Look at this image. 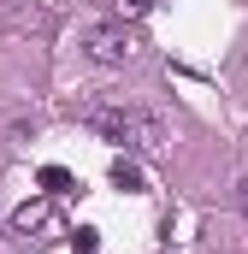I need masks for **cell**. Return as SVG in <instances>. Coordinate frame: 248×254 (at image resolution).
I'll return each instance as SVG.
<instances>
[{
    "instance_id": "obj_6",
    "label": "cell",
    "mask_w": 248,
    "mask_h": 254,
    "mask_svg": "<svg viewBox=\"0 0 248 254\" xmlns=\"http://www.w3.org/2000/svg\"><path fill=\"white\" fill-rule=\"evenodd\" d=\"M107 12L130 24V18H148V12H154V0H107Z\"/></svg>"
},
{
    "instance_id": "obj_8",
    "label": "cell",
    "mask_w": 248,
    "mask_h": 254,
    "mask_svg": "<svg viewBox=\"0 0 248 254\" xmlns=\"http://www.w3.org/2000/svg\"><path fill=\"white\" fill-rule=\"evenodd\" d=\"M237 207H243V213H248V178H243V184H237Z\"/></svg>"
},
{
    "instance_id": "obj_7",
    "label": "cell",
    "mask_w": 248,
    "mask_h": 254,
    "mask_svg": "<svg viewBox=\"0 0 248 254\" xmlns=\"http://www.w3.org/2000/svg\"><path fill=\"white\" fill-rule=\"evenodd\" d=\"M71 249H77V254H95V249H101V231H95V225H77V231H71Z\"/></svg>"
},
{
    "instance_id": "obj_3",
    "label": "cell",
    "mask_w": 248,
    "mask_h": 254,
    "mask_svg": "<svg viewBox=\"0 0 248 254\" xmlns=\"http://www.w3.org/2000/svg\"><path fill=\"white\" fill-rule=\"evenodd\" d=\"M48 219H54V195H48V201H24V207L12 213V225H18L24 237H30V231H42Z\"/></svg>"
},
{
    "instance_id": "obj_1",
    "label": "cell",
    "mask_w": 248,
    "mask_h": 254,
    "mask_svg": "<svg viewBox=\"0 0 248 254\" xmlns=\"http://www.w3.org/2000/svg\"><path fill=\"white\" fill-rule=\"evenodd\" d=\"M83 125L101 130L107 142L136 148V154H160V148H166V130H160V119H148V113H136V107H83Z\"/></svg>"
},
{
    "instance_id": "obj_4",
    "label": "cell",
    "mask_w": 248,
    "mask_h": 254,
    "mask_svg": "<svg viewBox=\"0 0 248 254\" xmlns=\"http://www.w3.org/2000/svg\"><path fill=\"white\" fill-rule=\"evenodd\" d=\"M113 184H119V190H142V166H136V160H130V154H119V160H113Z\"/></svg>"
},
{
    "instance_id": "obj_2",
    "label": "cell",
    "mask_w": 248,
    "mask_h": 254,
    "mask_svg": "<svg viewBox=\"0 0 248 254\" xmlns=\"http://www.w3.org/2000/svg\"><path fill=\"white\" fill-rule=\"evenodd\" d=\"M83 54H89V60L95 65H130L136 60V30H130V24H89V30H83Z\"/></svg>"
},
{
    "instance_id": "obj_5",
    "label": "cell",
    "mask_w": 248,
    "mask_h": 254,
    "mask_svg": "<svg viewBox=\"0 0 248 254\" xmlns=\"http://www.w3.org/2000/svg\"><path fill=\"white\" fill-rule=\"evenodd\" d=\"M42 190H48V195H71V190H77V178H71L65 166H42Z\"/></svg>"
}]
</instances>
